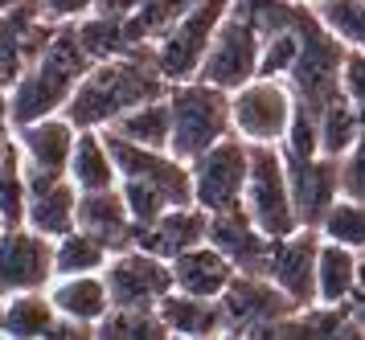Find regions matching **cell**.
<instances>
[{"label": "cell", "instance_id": "cell-35", "mask_svg": "<svg viewBox=\"0 0 365 340\" xmlns=\"http://www.w3.org/2000/svg\"><path fill=\"white\" fill-rule=\"evenodd\" d=\"M316 13L349 49H365V0H324Z\"/></svg>", "mask_w": 365, "mask_h": 340}, {"label": "cell", "instance_id": "cell-14", "mask_svg": "<svg viewBox=\"0 0 365 340\" xmlns=\"http://www.w3.org/2000/svg\"><path fill=\"white\" fill-rule=\"evenodd\" d=\"M29 177V213L25 226H34L46 238H62L78 226V185L70 180V172H53V168H34L25 164Z\"/></svg>", "mask_w": 365, "mask_h": 340}, {"label": "cell", "instance_id": "cell-12", "mask_svg": "<svg viewBox=\"0 0 365 340\" xmlns=\"http://www.w3.org/2000/svg\"><path fill=\"white\" fill-rule=\"evenodd\" d=\"M53 279V238L37 234L34 226L0 230V295L46 292Z\"/></svg>", "mask_w": 365, "mask_h": 340}, {"label": "cell", "instance_id": "cell-43", "mask_svg": "<svg viewBox=\"0 0 365 340\" xmlns=\"http://www.w3.org/2000/svg\"><path fill=\"white\" fill-rule=\"evenodd\" d=\"M13 4H37V0H0V9H13Z\"/></svg>", "mask_w": 365, "mask_h": 340}, {"label": "cell", "instance_id": "cell-21", "mask_svg": "<svg viewBox=\"0 0 365 340\" xmlns=\"http://www.w3.org/2000/svg\"><path fill=\"white\" fill-rule=\"evenodd\" d=\"M234 275H238V267L214 242H201L173 259V283H177V292H189V295L222 299V292L230 287Z\"/></svg>", "mask_w": 365, "mask_h": 340}, {"label": "cell", "instance_id": "cell-40", "mask_svg": "<svg viewBox=\"0 0 365 340\" xmlns=\"http://www.w3.org/2000/svg\"><path fill=\"white\" fill-rule=\"evenodd\" d=\"M140 9V0H95V13L111 16V21H128Z\"/></svg>", "mask_w": 365, "mask_h": 340}, {"label": "cell", "instance_id": "cell-17", "mask_svg": "<svg viewBox=\"0 0 365 340\" xmlns=\"http://www.w3.org/2000/svg\"><path fill=\"white\" fill-rule=\"evenodd\" d=\"M210 242H214L242 275H267L275 238L255 226V217L247 213V205L210 213Z\"/></svg>", "mask_w": 365, "mask_h": 340}, {"label": "cell", "instance_id": "cell-30", "mask_svg": "<svg viewBox=\"0 0 365 340\" xmlns=\"http://www.w3.org/2000/svg\"><path fill=\"white\" fill-rule=\"evenodd\" d=\"M95 336L103 340H165L168 324L156 308H111L99 320Z\"/></svg>", "mask_w": 365, "mask_h": 340}, {"label": "cell", "instance_id": "cell-6", "mask_svg": "<svg viewBox=\"0 0 365 340\" xmlns=\"http://www.w3.org/2000/svg\"><path fill=\"white\" fill-rule=\"evenodd\" d=\"M230 13V0H193L177 21L173 29L156 41V66L168 82H189L201 74V62L210 53V41H214L217 25Z\"/></svg>", "mask_w": 365, "mask_h": 340}, {"label": "cell", "instance_id": "cell-36", "mask_svg": "<svg viewBox=\"0 0 365 340\" xmlns=\"http://www.w3.org/2000/svg\"><path fill=\"white\" fill-rule=\"evenodd\" d=\"M341 193L365 201V128L357 135V144L341 156Z\"/></svg>", "mask_w": 365, "mask_h": 340}, {"label": "cell", "instance_id": "cell-11", "mask_svg": "<svg viewBox=\"0 0 365 340\" xmlns=\"http://www.w3.org/2000/svg\"><path fill=\"white\" fill-rule=\"evenodd\" d=\"M259 53H263L259 25H250L247 16L238 13H226V21L217 25L214 41H210V53L201 62L197 78L214 82L222 91H238L250 78H259Z\"/></svg>", "mask_w": 365, "mask_h": 340}, {"label": "cell", "instance_id": "cell-41", "mask_svg": "<svg viewBox=\"0 0 365 340\" xmlns=\"http://www.w3.org/2000/svg\"><path fill=\"white\" fill-rule=\"evenodd\" d=\"M0 128H13V91L0 82Z\"/></svg>", "mask_w": 365, "mask_h": 340}, {"label": "cell", "instance_id": "cell-24", "mask_svg": "<svg viewBox=\"0 0 365 340\" xmlns=\"http://www.w3.org/2000/svg\"><path fill=\"white\" fill-rule=\"evenodd\" d=\"M70 180L78 185V193H95V189H115L119 185V168L111 156V144L99 128H83L78 144L70 156Z\"/></svg>", "mask_w": 365, "mask_h": 340}, {"label": "cell", "instance_id": "cell-25", "mask_svg": "<svg viewBox=\"0 0 365 340\" xmlns=\"http://www.w3.org/2000/svg\"><path fill=\"white\" fill-rule=\"evenodd\" d=\"M361 275V250L341 242H320V267H316V299L320 304H349V295Z\"/></svg>", "mask_w": 365, "mask_h": 340}, {"label": "cell", "instance_id": "cell-18", "mask_svg": "<svg viewBox=\"0 0 365 340\" xmlns=\"http://www.w3.org/2000/svg\"><path fill=\"white\" fill-rule=\"evenodd\" d=\"M201 242H210V210H201L197 201L168 205L156 222L135 230V246H144V250H152V254H160L168 262Z\"/></svg>", "mask_w": 365, "mask_h": 340}, {"label": "cell", "instance_id": "cell-34", "mask_svg": "<svg viewBox=\"0 0 365 340\" xmlns=\"http://www.w3.org/2000/svg\"><path fill=\"white\" fill-rule=\"evenodd\" d=\"M320 234H324L329 242L353 246V250H361V254H365V201L341 193L336 201H332V210L324 213Z\"/></svg>", "mask_w": 365, "mask_h": 340}, {"label": "cell", "instance_id": "cell-33", "mask_svg": "<svg viewBox=\"0 0 365 340\" xmlns=\"http://www.w3.org/2000/svg\"><path fill=\"white\" fill-rule=\"evenodd\" d=\"M299 16H304V4H299V13L292 25H279V29H271L263 37V53H259V74L263 78H287L292 74V66L299 58V46H304V37H299Z\"/></svg>", "mask_w": 365, "mask_h": 340}, {"label": "cell", "instance_id": "cell-23", "mask_svg": "<svg viewBox=\"0 0 365 340\" xmlns=\"http://www.w3.org/2000/svg\"><path fill=\"white\" fill-rule=\"evenodd\" d=\"M160 320L168 324V336H222L226 320H222V299H205V295H189V292H173L160 299Z\"/></svg>", "mask_w": 365, "mask_h": 340}, {"label": "cell", "instance_id": "cell-39", "mask_svg": "<svg viewBox=\"0 0 365 340\" xmlns=\"http://www.w3.org/2000/svg\"><path fill=\"white\" fill-rule=\"evenodd\" d=\"M349 316H353V324L361 328L365 336V254H361V275H357V287H353V295H349Z\"/></svg>", "mask_w": 365, "mask_h": 340}, {"label": "cell", "instance_id": "cell-16", "mask_svg": "<svg viewBox=\"0 0 365 340\" xmlns=\"http://www.w3.org/2000/svg\"><path fill=\"white\" fill-rule=\"evenodd\" d=\"M283 160H287V177H292L299 226L320 230L324 213L341 197V160L324 156V152H316V156H283Z\"/></svg>", "mask_w": 365, "mask_h": 340}, {"label": "cell", "instance_id": "cell-9", "mask_svg": "<svg viewBox=\"0 0 365 340\" xmlns=\"http://www.w3.org/2000/svg\"><path fill=\"white\" fill-rule=\"evenodd\" d=\"M189 168H193V201L201 210H234V205H242V193H247L250 144L238 131H230L210 152H201Z\"/></svg>", "mask_w": 365, "mask_h": 340}, {"label": "cell", "instance_id": "cell-27", "mask_svg": "<svg viewBox=\"0 0 365 340\" xmlns=\"http://www.w3.org/2000/svg\"><path fill=\"white\" fill-rule=\"evenodd\" d=\"M107 131H115V135L132 140V144L168 152V144H173V107H168V95L165 98H148V103L132 107L128 115H119Z\"/></svg>", "mask_w": 365, "mask_h": 340}, {"label": "cell", "instance_id": "cell-44", "mask_svg": "<svg viewBox=\"0 0 365 340\" xmlns=\"http://www.w3.org/2000/svg\"><path fill=\"white\" fill-rule=\"evenodd\" d=\"M0 324H4V295H0Z\"/></svg>", "mask_w": 365, "mask_h": 340}, {"label": "cell", "instance_id": "cell-8", "mask_svg": "<svg viewBox=\"0 0 365 340\" xmlns=\"http://www.w3.org/2000/svg\"><path fill=\"white\" fill-rule=\"evenodd\" d=\"M299 304L287 292H279L267 275H238L222 292V336H271L279 320H287Z\"/></svg>", "mask_w": 365, "mask_h": 340}, {"label": "cell", "instance_id": "cell-7", "mask_svg": "<svg viewBox=\"0 0 365 340\" xmlns=\"http://www.w3.org/2000/svg\"><path fill=\"white\" fill-rule=\"evenodd\" d=\"M234 131L247 144H283L296 115V91L287 78H250L247 86L230 91Z\"/></svg>", "mask_w": 365, "mask_h": 340}, {"label": "cell", "instance_id": "cell-22", "mask_svg": "<svg viewBox=\"0 0 365 340\" xmlns=\"http://www.w3.org/2000/svg\"><path fill=\"white\" fill-rule=\"evenodd\" d=\"M46 292H50L58 316L78 320V324L99 328V320L111 311V292H107L103 271H91V275H58Z\"/></svg>", "mask_w": 365, "mask_h": 340}, {"label": "cell", "instance_id": "cell-29", "mask_svg": "<svg viewBox=\"0 0 365 340\" xmlns=\"http://www.w3.org/2000/svg\"><path fill=\"white\" fill-rule=\"evenodd\" d=\"M111 246L95 238L91 230H70L62 234L58 242H53V271L58 275H91V271H103L107 262H111Z\"/></svg>", "mask_w": 365, "mask_h": 340}, {"label": "cell", "instance_id": "cell-32", "mask_svg": "<svg viewBox=\"0 0 365 340\" xmlns=\"http://www.w3.org/2000/svg\"><path fill=\"white\" fill-rule=\"evenodd\" d=\"M74 29H78L83 49L91 53V62H107V58H119V53H132V41H128L123 21L91 13V16H83V21H74Z\"/></svg>", "mask_w": 365, "mask_h": 340}, {"label": "cell", "instance_id": "cell-3", "mask_svg": "<svg viewBox=\"0 0 365 340\" xmlns=\"http://www.w3.org/2000/svg\"><path fill=\"white\" fill-rule=\"evenodd\" d=\"M168 107H173V144H168V152L189 164L234 131L230 91H222L205 78L173 82L168 86Z\"/></svg>", "mask_w": 365, "mask_h": 340}, {"label": "cell", "instance_id": "cell-38", "mask_svg": "<svg viewBox=\"0 0 365 340\" xmlns=\"http://www.w3.org/2000/svg\"><path fill=\"white\" fill-rule=\"evenodd\" d=\"M37 4L53 25H74V21L95 13V0H37Z\"/></svg>", "mask_w": 365, "mask_h": 340}, {"label": "cell", "instance_id": "cell-19", "mask_svg": "<svg viewBox=\"0 0 365 340\" xmlns=\"http://www.w3.org/2000/svg\"><path fill=\"white\" fill-rule=\"evenodd\" d=\"M17 131V144L25 164L34 168H53V172H70V156H74V144H78V128L66 119V111L46 115V119H34Z\"/></svg>", "mask_w": 365, "mask_h": 340}, {"label": "cell", "instance_id": "cell-13", "mask_svg": "<svg viewBox=\"0 0 365 340\" xmlns=\"http://www.w3.org/2000/svg\"><path fill=\"white\" fill-rule=\"evenodd\" d=\"M50 16L41 13V4H13L0 9V82L13 91V82L25 74V66L34 62L53 37Z\"/></svg>", "mask_w": 365, "mask_h": 340}, {"label": "cell", "instance_id": "cell-15", "mask_svg": "<svg viewBox=\"0 0 365 340\" xmlns=\"http://www.w3.org/2000/svg\"><path fill=\"white\" fill-rule=\"evenodd\" d=\"M320 242H324V234H320V230L299 226L296 234H287V238H275V246H271L267 279H271L279 292L292 295L299 308L316 299V267H320Z\"/></svg>", "mask_w": 365, "mask_h": 340}, {"label": "cell", "instance_id": "cell-5", "mask_svg": "<svg viewBox=\"0 0 365 340\" xmlns=\"http://www.w3.org/2000/svg\"><path fill=\"white\" fill-rule=\"evenodd\" d=\"M242 205L255 217V226L271 238H287L299 230L296 197H292V177L279 144H250V177Z\"/></svg>", "mask_w": 365, "mask_h": 340}, {"label": "cell", "instance_id": "cell-28", "mask_svg": "<svg viewBox=\"0 0 365 340\" xmlns=\"http://www.w3.org/2000/svg\"><path fill=\"white\" fill-rule=\"evenodd\" d=\"M361 128H365V111L345 95V91H336V95L320 107V152L341 160L349 148L357 144Z\"/></svg>", "mask_w": 365, "mask_h": 340}, {"label": "cell", "instance_id": "cell-37", "mask_svg": "<svg viewBox=\"0 0 365 340\" xmlns=\"http://www.w3.org/2000/svg\"><path fill=\"white\" fill-rule=\"evenodd\" d=\"M341 91L365 111V49H349L341 66Z\"/></svg>", "mask_w": 365, "mask_h": 340}, {"label": "cell", "instance_id": "cell-2", "mask_svg": "<svg viewBox=\"0 0 365 340\" xmlns=\"http://www.w3.org/2000/svg\"><path fill=\"white\" fill-rule=\"evenodd\" d=\"M91 53L78 41L74 25H58L50 37V46L25 66V74L13 82V128H25L34 119L66 111L74 86L83 82V74L91 70Z\"/></svg>", "mask_w": 365, "mask_h": 340}, {"label": "cell", "instance_id": "cell-26", "mask_svg": "<svg viewBox=\"0 0 365 340\" xmlns=\"http://www.w3.org/2000/svg\"><path fill=\"white\" fill-rule=\"evenodd\" d=\"M53 324H58V308H53L50 292L4 295V324H0V336L37 340V336H50Z\"/></svg>", "mask_w": 365, "mask_h": 340}, {"label": "cell", "instance_id": "cell-42", "mask_svg": "<svg viewBox=\"0 0 365 340\" xmlns=\"http://www.w3.org/2000/svg\"><path fill=\"white\" fill-rule=\"evenodd\" d=\"M13 148H17V131L0 128V160H4V156H9V152H13Z\"/></svg>", "mask_w": 365, "mask_h": 340}, {"label": "cell", "instance_id": "cell-46", "mask_svg": "<svg viewBox=\"0 0 365 340\" xmlns=\"http://www.w3.org/2000/svg\"><path fill=\"white\" fill-rule=\"evenodd\" d=\"M0 230H4V226H0Z\"/></svg>", "mask_w": 365, "mask_h": 340}, {"label": "cell", "instance_id": "cell-1", "mask_svg": "<svg viewBox=\"0 0 365 340\" xmlns=\"http://www.w3.org/2000/svg\"><path fill=\"white\" fill-rule=\"evenodd\" d=\"M173 82L160 74L156 66V49L140 46L132 53H119L107 62H95L83 74V82L74 86V95L66 103V119L74 128H111L119 115H128L132 107L148 103V98H165Z\"/></svg>", "mask_w": 365, "mask_h": 340}, {"label": "cell", "instance_id": "cell-31", "mask_svg": "<svg viewBox=\"0 0 365 340\" xmlns=\"http://www.w3.org/2000/svg\"><path fill=\"white\" fill-rule=\"evenodd\" d=\"M25 213H29V177L17 144L0 160V226H25Z\"/></svg>", "mask_w": 365, "mask_h": 340}, {"label": "cell", "instance_id": "cell-10", "mask_svg": "<svg viewBox=\"0 0 365 340\" xmlns=\"http://www.w3.org/2000/svg\"><path fill=\"white\" fill-rule=\"evenodd\" d=\"M103 279L111 292V308H160V299L177 287L173 262L144 250V246L115 250L111 262L103 267Z\"/></svg>", "mask_w": 365, "mask_h": 340}, {"label": "cell", "instance_id": "cell-20", "mask_svg": "<svg viewBox=\"0 0 365 340\" xmlns=\"http://www.w3.org/2000/svg\"><path fill=\"white\" fill-rule=\"evenodd\" d=\"M78 230H91L111 250L135 246V222H132V210H128L123 193H119V185L115 189L78 193Z\"/></svg>", "mask_w": 365, "mask_h": 340}, {"label": "cell", "instance_id": "cell-45", "mask_svg": "<svg viewBox=\"0 0 365 340\" xmlns=\"http://www.w3.org/2000/svg\"><path fill=\"white\" fill-rule=\"evenodd\" d=\"M299 4H312V9H316V4H324V0H299Z\"/></svg>", "mask_w": 365, "mask_h": 340}, {"label": "cell", "instance_id": "cell-4", "mask_svg": "<svg viewBox=\"0 0 365 340\" xmlns=\"http://www.w3.org/2000/svg\"><path fill=\"white\" fill-rule=\"evenodd\" d=\"M299 37H304V46H299V58L292 66L287 82L296 91V103H304V107H312L320 115V107L341 91V66H345L349 46L320 21V13H316L312 4H304Z\"/></svg>", "mask_w": 365, "mask_h": 340}]
</instances>
